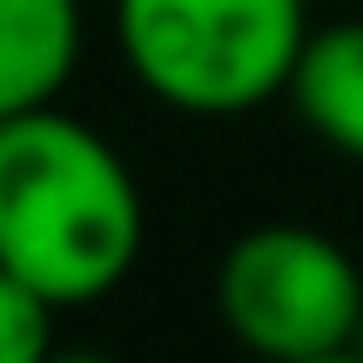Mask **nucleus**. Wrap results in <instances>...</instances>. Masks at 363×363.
Segmentation results:
<instances>
[{
  "mask_svg": "<svg viewBox=\"0 0 363 363\" xmlns=\"http://www.w3.org/2000/svg\"><path fill=\"white\" fill-rule=\"evenodd\" d=\"M148 208L135 169L61 101L0 115V269L54 310L101 303L142 262Z\"/></svg>",
  "mask_w": 363,
  "mask_h": 363,
  "instance_id": "1",
  "label": "nucleus"
},
{
  "mask_svg": "<svg viewBox=\"0 0 363 363\" xmlns=\"http://www.w3.org/2000/svg\"><path fill=\"white\" fill-rule=\"evenodd\" d=\"M310 34L303 0H115V48L169 115L235 121L289 88Z\"/></svg>",
  "mask_w": 363,
  "mask_h": 363,
  "instance_id": "2",
  "label": "nucleus"
},
{
  "mask_svg": "<svg viewBox=\"0 0 363 363\" xmlns=\"http://www.w3.org/2000/svg\"><path fill=\"white\" fill-rule=\"evenodd\" d=\"M216 316L242 350L276 363L350 357L357 316H363V269L323 229L262 222L222 249Z\"/></svg>",
  "mask_w": 363,
  "mask_h": 363,
  "instance_id": "3",
  "label": "nucleus"
},
{
  "mask_svg": "<svg viewBox=\"0 0 363 363\" xmlns=\"http://www.w3.org/2000/svg\"><path fill=\"white\" fill-rule=\"evenodd\" d=\"M88 48L81 0H0V115L61 101Z\"/></svg>",
  "mask_w": 363,
  "mask_h": 363,
  "instance_id": "4",
  "label": "nucleus"
},
{
  "mask_svg": "<svg viewBox=\"0 0 363 363\" xmlns=\"http://www.w3.org/2000/svg\"><path fill=\"white\" fill-rule=\"evenodd\" d=\"M283 101L323 148H337L343 162H363V21H330L303 34Z\"/></svg>",
  "mask_w": 363,
  "mask_h": 363,
  "instance_id": "5",
  "label": "nucleus"
},
{
  "mask_svg": "<svg viewBox=\"0 0 363 363\" xmlns=\"http://www.w3.org/2000/svg\"><path fill=\"white\" fill-rule=\"evenodd\" d=\"M54 323H61V310L34 283L0 269V363H40L54 350Z\"/></svg>",
  "mask_w": 363,
  "mask_h": 363,
  "instance_id": "6",
  "label": "nucleus"
},
{
  "mask_svg": "<svg viewBox=\"0 0 363 363\" xmlns=\"http://www.w3.org/2000/svg\"><path fill=\"white\" fill-rule=\"evenodd\" d=\"M350 357H363V316H357V337H350Z\"/></svg>",
  "mask_w": 363,
  "mask_h": 363,
  "instance_id": "7",
  "label": "nucleus"
}]
</instances>
